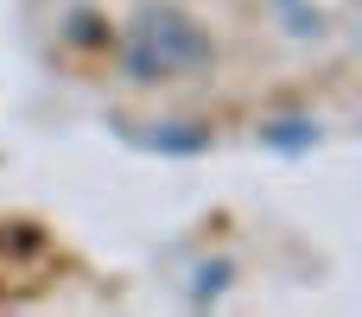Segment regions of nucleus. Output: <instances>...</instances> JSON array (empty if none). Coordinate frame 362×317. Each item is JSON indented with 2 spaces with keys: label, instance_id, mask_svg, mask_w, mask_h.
I'll list each match as a JSON object with an SVG mask.
<instances>
[{
  "label": "nucleus",
  "instance_id": "obj_1",
  "mask_svg": "<svg viewBox=\"0 0 362 317\" xmlns=\"http://www.w3.org/2000/svg\"><path fill=\"white\" fill-rule=\"evenodd\" d=\"M115 70L127 89H172L216 70V32L178 0H140L115 38Z\"/></svg>",
  "mask_w": 362,
  "mask_h": 317
},
{
  "label": "nucleus",
  "instance_id": "obj_3",
  "mask_svg": "<svg viewBox=\"0 0 362 317\" xmlns=\"http://www.w3.org/2000/svg\"><path fill=\"white\" fill-rule=\"evenodd\" d=\"M95 25H102V19H95L89 6H76V13H70V44H108V32H95Z\"/></svg>",
  "mask_w": 362,
  "mask_h": 317
},
{
  "label": "nucleus",
  "instance_id": "obj_2",
  "mask_svg": "<svg viewBox=\"0 0 362 317\" xmlns=\"http://www.w3.org/2000/svg\"><path fill=\"white\" fill-rule=\"evenodd\" d=\"M229 261H210V267H197V286H191V305H210V299H223V286H229Z\"/></svg>",
  "mask_w": 362,
  "mask_h": 317
}]
</instances>
